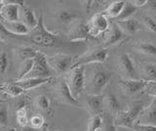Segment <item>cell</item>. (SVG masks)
<instances>
[{"mask_svg": "<svg viewBox=\"0 0 156 131\" xmlns=\"http://www.w3.org/2000/svg\"><path fill=\"white\" fill-rule=\"evenodd\" d=\"M111 71L100 64H95L90 70V75L88 77L86 87L89 89L90 95H101L111 79Z\"/></svg>", "mask_w": 156, "mask_h": 131, "instance_id": "1", "label": "cell"}, {"mask_svg": "<svg viewBox=\"0 0 156 131\" xmlns=\"http://www.w3.org/2000/svg\"><path fill=\"white\" fill-rule=\"evenodd\" d=\"M144 108L145 106L143 101L133 102L126 111H120L116 115V118H114L115 125L117 127L120 126V127H126L130 129L135 123H136V121L139 119Z\"/></svg>", "mask_w": 156, "mask_h": 131, "instance_id": "2", "label": "cell"}, {"mask_svg": "<svg viewBox=\"0 0 156 131\" xmlns=\"http://www.w3.org/2000/svg\"><path fill=\"white\" fill-rule=\"evenodd\" d=\"M86 67L74 66L70 71L68 77V85L74 98L79 97L86 88Z\"/></svg>", "mask_w": 156, "mask_h": 131, "instance_id": "3", "label": "cell"}, {"mask_svg": "<svg viewBox=\"0 0 156 131\" xmlns=\"http://www.w3.org/2000/svg\"><path fill=\"white\" fill-rule=\"evenodd\" d=\"M33 60V67L26 78H52L55 72L49 65L48 57H46L42 52L38 51Z\"/></svg>", "mask_w": 156, "mask_h": 131, "instance_id": "4", "label": "cell"}, {"mask_svg": "<svg viewBox=\"0 0 156 131\" xmlns=\"http://www.w3.org/2000/svg\"><path fill=\"white\" fill-rule=\"evenodd\" d=\"M58 39L57 33H53L50 31H48L44 26L43 17L40 15L39 17L38 26L36 27L35 30H33V33L31 36V41L34 44L42 45L45 47L53 46L56 44Z\"/></svg>", "mask_w": 156, "mask_h": 131, "instance_id": "5", "label": "cell"}, {"mask_svg": "<svg viewBox=\"0 0 156 131\" xmlns=\"http://www.w3.org/2000/svg\"><path fill=\"white\" fill-rule=\"evenodd\" d=\"M48 62L53 71L57 75L66 74L74 67L72 57L66 54H56L48 57Z\"/></svg>", "mask_w": 156, "mask_h": 131, "instance_id": "6", "label": "cell"}, {"mask_svg": "<svg viewBox=\"0 0 156 131\" xmlns=\"http://www.w3.org/2000/svg\"><path fill=\"white\" fill-rule=\"evenodd\" d=\"M108 57V51L105 48H96L86 52L77 58L74 66H86L90 64H102Z\"/></svg>", "mask_w": 156, "mask_h": 131, "instance_id": "7", "label": "cell"}, {"mask_svg": "<svg viewBox=\"0 0 156 131\" xmlns=\"http://www.w3.org/2000/svg\"><path fill=\"white\" fill-rule=\"evenodd\" d=\"M23 1L19 0H7V1H1L0 6V16L2 21L5 22H18L19 21V11L20 7H23Z\"/></svg>", "mask_w": 156, "mask_h": 131, "instance_id": "8", "label": "cell"}, {"mask_svg": "<svg viewBox=\"0 0 156 131\" xmlns=\"http://www.w3.org/2000/svg\"><path fill=\"white\" fill-rule=\"evenodd\" d=\"M55 96L57 100L60 103L66 104V105H70V106H76L78 102L74 96L72 95V92L69 88L67 82L62 79L61 80L55 87Z\"/></svg>", "mask_w": 156, "mask_h": 131, "instance_id": "9", "label": "cell"}, {"mask_svg": "<svg viewBox=\"0 0 156 131\" xmlns=\"http://www.w3.org/2000/svg\"><path fill=\"white\" fill-rule=\"evenodd\" d=\"M91 36L90 28L88 23L83 21H76L71 25V27L68 31L67 37L70 41H82L86 40Z\"/></svg>", "mask_w": 156, "mask_h": 131, "instance_id": "10", "label": "cell"}, {"mask_svg": "<svg viewBox=\"0 0 156 131\" xmlns=\"http://www.w3.org/2000/svg\"><path fill=\"white\" fill-rule=\"evenodd\" d=\"M118 67L127 79H139L138 71L129 54H122L118 60Z\"/></svg>", "mask_w": 156, "mask_h": 131, "instance_id": "11", "label": "cell"}, {"mask_svg": "<svg viewBox=\"0 0 156 131\" xmlns=\"http://www.w3.org/2000/svg\"><path fill=\"white\" fill-rule=\"evenodd\" d=\"M90 28L91 36H99L109 28V24L105 14L98 13L92 17L90 22L88 23Z\"/></svg>", "mask_w": 156, "mask_h": 131, "instance_id": "12", "label": "cell"}, {"mask_svg": "<svg viewBox=\"0 0 156 131\" xmlns=\"http://www.w3.org/2000/svg\"><path fill=\"white\" fill-rule=\"evenodd\" d=\"M148 81L145 79H127L122 78L119 81L120 88L123 90V92L127 95H135L139 92L145 89Z\"/></svg>", "mask_w": 156, "mask_h": 131, "instance_id": "13", "label": "cell"}, {"mask_svg": "<svg viewBox=\"0 0 156 131\" xmlns=\"http://www.w3.org/2000/svg\"><path fill=\"white\" fill-rule=\"evenodd\" d=\"M1 33L12 35V36L17 35H27L29 33V28L23 22H5L1 21Z\"/></svg>", "mask_w": 156, "mask_h": 131, "instance_id": "14", "label": "cell"}, {"mask_svg": "<svg viewBox=\"0 0 156 131\" xmlns=\"http://www.w3.org/2000/svg\"><path fill=\"white\" fill-rule=\"evenodd\" d=\"M86 109L92 116L101 115L102 108L105 106V96L102 95H89L86 99Z\"/></svg>", "mask_w": 156, "mask_h": 131, "instance_id": "15", "label": "cell"}, {"mask_svg": "<svg viewBox=\"0 0 156 131\" xmlns=\"http://www.w3.org/2000/svg\"><path fill=\"white\" fill-rule=\"evenodd\" d=\"M126 33L121 30L120 27L117 25V23H113L109 26L108 31L105 36V44L107 46L115 45L117 43L123 41L126 37Z\"/></svg>", "mask_w": 156, "mask_h": 131, "instance_id": "16", "label": "cell"}, {"mask_svg": "<svg viewBox=\"0 0 156 131\" xmlns=\"http://www.w3.org/2000/svg\"><path fill=\"white\" fill-rule=\"evenodd\" d=\"M138 121L136 123L156 125V99H153L147 107H145Z\"/></svg>", "mask_w": 156, "mask_h": 131, "instance_id": "17", "label": "cell"}, {"mask_svg": "<svg viewBox=\"0 0 156 131\" xmlns=\"http://www.w3.org/2000/svg\"><path fill=\"white\" fill-rule=\"evenodd\" d=\"M117 25L127 35H134L140 30V24L136 19L131 18L128 20L116 21Z\"/></svg>", "mask_w": 156, "mask_h": 131, "instance_id": "18", "label": "cell"}, {"mask_svg": "<svg viewBox=\"0 0 156 131\" xmlns=\"http://www.w3.org/2000/svg\"><path fill=\"white\" fill-rule=\"evenodd\" d=\"M22 8H23V23L29 30H35L39 22V19L36 18L35 13L29 7L23 6Z\"/></svg>", "mask_w": 156, "mask_h": 131, "instance_id": "19", "label": "cell"}, {"mask_svg": "<svg viewBox=\"0 0 156 131\" xmlns=\"http://www.w3.org/2000/svg\"><path fill=\"white\" fill-rule=\"evenodd\" d=\"M132 47H133L134 49H136V51L140 52L141 54L156 57V45H154L153 43L150 41H144V40L136 41L134 43Z\"/></svg>", "mask_w": 156, "mask_h": 131, "instance_id": "20", "label": "cell"}, {"mask_svg": "<svg viewBox=\"0 0 156 131\" xmlns=\"http://www.w3.org/2000/svg\"><path fill=\"white\" fill-rule=\"evenodd\" d=\"M51 79L52 78H24L22 80L16 81V83L26 91V90L34 89L44 83H47V82L51 81Z\"/></svg>", "mask_w": 156, "mask_h": 131, "instance_id": "21", "label": "cell"}, {"mask_svg": "<svg viewBox=\"0 0 156 131\" xmlns=\"http://www.w3.org/2000/svg\"><path fill=\"white\" fill-rule=\"evenodd\" d=\"M57 19L65 25H72L73 23L78 21V15L69 9H62L57 12Z\"/></svg>", "mask_w": 156, "mask_h": 131, "instance_id": "22", "label": "cell"}, {"mask_svg": "<svg viewBox=\"0 0 156 131\" xmlns=\"http://www.w3.org/2000/svg\"><path fill=\"white\" fill-rule=\"evenodd\" d=\"M15 53H16V55L18 56L19 59L22 62H23L27 60L34 59L38 51L29 46H20L15 49Z\"/></svg>", "mask_w": 156, "mask_h": 131, "instance_id": "23", "label": "cell"}, {"mask_svg": "<svg viewBox=\"0 0 156 131\" xmlns=\"http://www.w3.org/2000/svg\"><path fill=\"white\" fill-rule=\"evenodd\" d=\"M125 4H126V1H123V0L111 2L108 5V7L105 10V14L110 18H116L117 19L121 14L122 10H123Z\"/></svg>", "mask_w": 156, "mask_h": 131, "instance_id": "24", "label": "cell"}, {"mask_svg": "<svg viewBox=\"0 0 156 131\" xmlns=\"http://www.w3.org/2000/svg\"><path fill=\"white\" fill-rule=\"evenodd\" d=\"M34 65V60H27V61H23L21 63V66L19 67V71H18V75L16 76V81L19 80H22L24 79L28 75L29 72L31 71L32 67Z\"/></svg>", "mask_w": 156, "mask_h": 131, "instance_id": "25", "label": "cell"}, {"mask_svg": "<svg viewBox=\"0 0 156 131\" xmlns=\"http://www.w3.org/2000/svg\"><path fill=\"white\" fill-rule=\"evenodd\" d=\"M105 106L110 113H115L117 115L120 111V103L113 94L105 96Z\"/></svg>", "mask_w": 156, "mask_h": 131, "instance_id": "26", "label": "cell"}, {"mask_svg": "<svg viewBox=\"0 0 156 131\" xmlns=\"http://www.w3.org/2000/svg\"><path fill=\"white\" fill-rule=\"evenodd\" d=\"M1 90L9 96L18 97L23 93V89L21 86H19L16 82L15 83H3L1 85Z\"/></svg>", "mask_w": 156, "mask_h": 131, "instance_id": "27", "label": "cell"}, {"mask_svg": "<svg viewBox=\"0 0 156 131\" xmlns=\"http://www.w3.org/2000/svg\"><path fill=\"white\" fill-rule=\"evenodd\" d=\"M138 10V7L135 6L132 1H126V4L122 10L121 14L119 15V17L117 18L116 21H122V20H128V19H131L132 16Z\"/></svg>", "mask_w": 156, "mask_h": 131, "instance_id": "28", "label": "cell"}, {"mask_svg": "<svg viewBox=\"0 0 156 131\" xmlns=\"http://www.w3.org/2000/svg\"><path fill=\"white\" fill-rule=\"evenodd\" d=\"M35 106L36 108L43 111L45 114H51V105H50V101L47 98V96L45 95H39L36 97L35 99Z\"/></svg>", "mask_w": 156, "mask_h": 131, "instance_id": "29", "label": "cell"}, {"mask_svg": "<svg viewBox=\"0 0 156 131\" xmlns=\"http://www.w3.org/2000/svg\"><path fill=\"white\" fill-rule=\"evenodd\" d=\"M102 127L104 131H117V126L115 125L114 118L110 114H104L101 115Z\"/></svg>", "mask_w": 156, "mask_h": 131, "instance_id": "30", "label": "cell"}, {"mask_svg": "<svg viewBox=\"0 0 156 131\" xmlns=\"http://www.w3.org/2000/svg\"><path fill=\"white\" fill-rule=\"evenodd\" d=\"M144 75L145 80L148 82H156V65L155 64H146L144 67Z\"/></svg>", "mask_w": 156, "mask_h": 131, "instance_id": "31", "label": "cell"}, {"mask_svg": "<svg viewBox=\"0 0 156 131\" xmlns=\"http://www.w3.org/2000/svg\"><path fill=\"white\" fill-rule=\"evenodd\" d=\"M102 127V118L101 115H96L92 116L89 124H88L87 131H98Z\"/></svg>", "mask_w": 156, "mask_h": 131, "instance_id": "32", "label": "cell"}, {"mask_svg": "<svg viewBox=\"0 0 156 131\" xmlns=\"http://www.w3.org/2000/svg\"><path fill=\"white\" fill-rule=\"evenodd\" d=\"M44 122H45V120H44V118L41 115H33L32 118L29 119V126H31V127L35 128V129H42L44 127Z\"/></svg>", "mask_w": 156, "mask_h": 131, "instance_id": "33", "label": "cell"}, {"mask_svg": "<svg viewBox=\"0 0 156 131\" xmlns=\"http://www.w3.org/2000/svg\"><path fill=\"white\" fill-rule=\"evenodd\" d=\"M130 129L132 131H156V125L135 123Z\"/></svg>", "mask_w": 156, "mask_h": 131, "instance_id": "34", "label": "cell"}, {"mask_svg": "<svg viewBox=\"0 0 156 131\" xmlns=\"http://www.w3.org/2000/svg\"><path fill=\"white\" fill-rule=\"evenodd\" d=\"M143 21L144 23L145 27H147L150 31L156 33V22L153 20L152 18L149 17V16H144L143 17Z\"/></svg>", "mask_w": 156, "mask_h": 131, "instance_id": "35", "label": "cell"}, {"mask_svg": "<svg viewBox=\"0 0 156 131\" xmlns=\"http://www.w3.org/2000/svg\"><path fill=\"white\" fill-rule=\"evenodd\" d=\"M8 56L5 52H2L1 55H0V71H1V74H5V71L8 70Z\"/></svg>", "mask_w": 156, "mask_h": 131, "instance_id": "36", "label": "cell"}, {"mask_svg": "<svg viewBox=\"0 0 156 131\" xmlns=\"http://www.w3.org/2000/svg\"><path fill=\"white\" fill-rule=\"evenodd\" d=\"M8 121V109L5 105L0 107V124L2 126L6 125Z\"/></svg>", "mask_w": 156, "mask_h": 131, "instance_id": "37", "label": "cell"}, {"mask_svg": "<svg viewBox=\"0 0 156 131\" xmlns=\"http://www.w3.org/2000/svg\"><path fill=\"white\" fill-rule=\"evenodd\" d=\"M144 91L146 94L152 96L154 97V99H156V82H148Z\"/></svg>", "mask_w": 156, "mask_h": 131, "instance_id": "38", "label": "cell"}, {"mask_svg": "<svg viewBox=\"0 0 156 131\" xmlns=\"http://www.w3.org/2000/svg\"><path fill=\"white\" fill-rule=\"evenodd\" d=\"M132 3L136 7H143L144 5H147V0H133Z\"/></svg>", "mask_w": 156, "mask_h": 131, "instance_id": "39", "label": "cell"}, {"mask_svg": "<svg viewBox=\"0 0 156 131\" xmlns=\"http://www.w3.org/2000/svg\"><path fill=\"white\" fill-rule=\"evenodd\" d=\"M147 6L151 9V10L156 11V0H148Z\"/></svg>", "mask_w": 156, "mask_h": 131, "instance_id": "40", "label": "cell"}, {"mask_svg": "<svg viewBox=\"0 0 156 131\" xmlns=\"http://www.w3.org/2000/svg\"><path fill=\"white\" fill-rule=\"evenodd\" d=\"M21 131H40V130H39V129H35V128L31 127V126L27 125V126H24V127H22Z\"/></svg>", "mask_w": 156, "mask_h": 131, "instance_id": "41", "label": "cell"}, {"mask_svg": "<svg viewBox=\"0 0 156 131\" xmlns=\"http://www.w3.org/2000/svg\"><path fill=\"white\" fill-rule=\"evenodd\" d=\"M2 131H16L15 128H6V129H3Z\"/></svg>", "mask_w": 156, "mask_h": 131, "instance_id": "42", "label": "cell"}, {"mask_svg": "<svg viewBox=\"0 0 156 131\" xmlns=\"http://www.w3.org/2000/svg\"><path fill=\"white\" fill-rule=\"evenodd\" d=\"M40 131H49V129H48L47 126H44L42 129H40Z\"/></svg>", "mask_w": 156, "mask_h": 131, "instance_id": "43", "label": "cell"}]
</instances>
